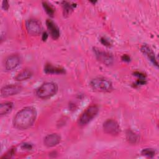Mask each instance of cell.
<instances>
[{
    "label": "cell",
    "instance_id": "ac0fdd59",
    "mask_svg": "<svg viewBox=\"0 0 159 159\" xmlns=\"http://www.w3.org/2000/svg\"><path fill=\"white\" fill-rule=\"evenodd\" d=\"M42 6L45 10V11L47 12V14L51 17H53L54 15L55 10L53 7L48 2H42Z\"/></svg>",
    "mask_w": 159,
    "mask_h": 159
},
{
    "label": "cell",
    "instance_id": "d6986e66",
    "mask_svg": "<svg viewBox=\"0 0 159 159\" xmlns=\"http://www.w3.org/2000/svg\"><path fill=\"white\" fill-rule=\"evenodd\" d=\"M141 154L145 157L152 158L155 155V150L151 148H145L142 150Z\"/></svg>",
    "mask_w": 159,
    "mask_h": 159
},
{
    "label": "cell",
    "instance_id": "8992f818",
    "mask_svg": "<svg viewBox=\"0 0 159 159\" xmlns=\"http://www.w3.org/2000/svg\"><path fill=\"white\" fill-rule=\"evenodd\" d=\"M102 128L105 133L111 135H117L120 132V127L118 122L114 119H107L102 125Z\"/></svg>",
    "mask_w": 159,
    "mask_h": 159
},
{
    "label": "cell",
    "instance_id": "ba28073f",
    "mask_svg": "<svg viewBox=\"0 0 159 159\" xmlns=\"http://www.w3.org/2000/svg\"><path fill=\"white\" fill-rule=\"evenodd\" d=\"M94 52L97 59L104 65H111L113 63L114 58L112 54H111L110 53L96 48H94Z\"/></svg>",
    "mask_w": 159,
    "mask_h": 159
},
{
    "label": "cell",
    "instance_id": "7a4b0ae2",
    "mask_svg": "<svg viewBox=\"0 0 159 159\" xmlns=\"http://www.w3.org/2000/svg\"><path fill=\"white\" fill-rule=\"evenodd\" d=\"M58 86L54 82H45L41 84L35 91L36 96L42 99L52 98L57 94Z\"/></svg>",
    "mask_w": 159,
    "mask_h": 159
},
{
    "label": "cell",
    "instance_id": "8fae6325",
    "mask_svg": "<svg viewBox=\"0 0 159 159\" xmlns=\"http://www.w3.org/2000/svg\"><path fill=\"white\" fill-rule=\"evenodd\" d=\"M61 141V137L58 134H51L47 135L43 140L44 145L47 147H53L57 145Z\"/></svg>",
    "mask_w": 159,
    "mask_h": 159
},
{
    "label": "cell",
    "instance_id": "9c48e42d",
    "mask_svg": "<svg viewBox=\"0 0 159 159\" xmlns=\"http://www.w3.org/2000/svg\"><path fill=\"white\" fill-rule=\"evenodd\" d=\"M20 63V58L17 54L8 56L4 61V68L7 71H12L16 68Z\"/></svg>",
    "mask_w": 159,
    "mask_h": 159
},
{
    "label": "cell",
    "instance_id": "4fadbf2b",
    "mask_svg": "<svg viewBox=\"0 0 159 159\" xmlns=\"http://www.w3.org/2000/svg\"><path fill=\"white\" fill-rule=\"evenodd\" d=\"M32 71L30 69H23L17 74V75L14 77V79L16 81H25L30 78L32 76Z\"/></svg>",
    "mask_w": 159,
    "mask_h": 159
},
{
    "label": "cell",
    "instance_id": "e0dca14e",
    "mask_svg": "<svg viewBox=\"0 0 159 159\" xmlns=\"http://www.w3.org/2000/svg\"><path fill=\"white\" fill-rule=\"evenodd\" d=\"M126 137L129 142L131 143H135L138 140L137 135L131 130H127L126 133Z\"/></svg>",
    "mask_w": 159,
    "mask_h": 159
},
{
    "label": "cell",
    "instance_id": "603a6c76",
    "mask_svg": "<svg viewBox=\"0 0 159 159\" xmlns=\"http://www.w3.org/2000/svg\"><path fill=\"white\" fill-rule=\"evenodd\" d=\"M22 148L23 149H25V150H30L32 148V145L29 143H24L21 146Z\"/></svg>",
    "mask_w": 159,
    "mask_h": 159
},
{
    "label": "cell",
    "instance_id": "5bb4252c",
    "mask_svg": "<svg viewBox=\"0 0 159 159\" xmlns=\"http://www.w3.org/2000/svg\"><path fill=\"white\" fill-rule=\"evenodd\" d=\"M44 71L47 74H63L65 73L64 69L54 66L51 64H47L44 68Z\"/></svg>",
    "mask_w": 159,
    "mask_h": 159
},
{
    "label": "cell",
    "instance_id": "5b68a950",
    "mask_svg": "<svg viewBox=\"0 0 159 159\" xmlns=\"http://www.w3.org/2000/svg\"><path fill=\"white\" fill-rule=\"evenodd\" d=\"M25 27L28 34L33 36L40 35L42 30L41 22L38 19L34 18H30L26 20Z\"/></svg>",
    "mask_w": 159,
    "mask_h": 159
},
{
    "label": "cell",
    "instance_id": "6da1fadb",
    "mask_svg": "<svg viewBox=\"0 0 159 159\" xmlns=\"http://www.w3.org/2000/svg\"><path fill=\"white\" fill-rule=\"evenodd\" d=\"M37 117L35 108L27 106L17 112L13 119V125L19 130H25L31 127Z\"/></svg>",
    "mask_w": 159,
    "mask_h": 159
},
{
    "label": "cell",
    "instance_id": "9a60e30c",
    "mask_svg": "<svg viewBox=\"0 0 159 159\" xmlns=\"http://www.w3.org/2000/svg\"><path fill=\"white\" fill-rule=\"evenodd\" d=\"M13 108V103L12 102H4L0 104V115L4 116L9 113Z\"/></svg>",
    "mask_w": 159,
    "mask_h": 159
},
{
    "label": "cell",
    "instance_id": "7402d4cb",
    "mask_svg": "<svg viewBox=\"0 0 159 159\" xmlns=\"http://www.w3.org/2000/svg\"><path fill=\"white\" fill-rule=\"evenodd\" d=\"M101 42L104 45H106V46H107V47H109L111 43L110 42L104 37H102L101 39Z\"/></svg>",
    "mask_w": 159,
    "mask_h": 159
},
{
    "label": "cell",
    "instance_id": "cb8c5ba5",
    "mask_svg": "<svg viewBox=\"0 0 159 159\" xmlns=\"http://www.w3.org/2000/svg\"><path fill=\"white\" fill-rule=\"evenodd\" d=\"M122 60L125 61H130V57L127 55H124L122 57Z\"/></svg>",
    "mask_w": 159,
    "mask_h": 159
},
{
    "label": "cell",
    "instance_id": "3957f363",
    "mask_svg": "<svg viewBox=\"0 0 159 159\" xmlns=\"http://www.w3.org/2000/svg\"><path fill=\"white\" fill-rule=\"evenodd\" d=\"M89 85L93 90L97 92L109 93L113 89L112 82L108 79L102 77H98L91 80Z\"/></svg>",
    "mask_w": 159,
    "mask_h": 159
},
{
    "label": "cell",
    "instance_id": "2e32d148",
    "mask_svg": "<svg viewBox=\"0 0 159 159\" xmlns=\"http://www.w3.org/2000/svg\"><path fill=\"white\" fill-rule=\"evenodd\" d=\"M76 6L74 4H71L69 2L63 1L62 2V7H63V12L64 16H67L71 14V13L73 12L74 7Z\"/></svg>",
    "mask_w": 159,
    "mask_h": 159
},
{
    "label": "cell",
    "instance_id": "ffe728a7",
    "mask_svg": "<svg viewBox=\"0 0 159 159\" xmlns=\"http://www.w3.org/2000/svg\"><path fill=\"white\" fill-rule=\"evenodd\" d=\"M16 152V148H11L10 150H9L6 153H4V155L3 156L1 157V159L3 158H11L15 153Z\"/></svg>",
    "mask_w": 159,
    "mask_h": 159
},
{
    "label": "cell",
    "instance_id": "52a82bcc",
    "mask_svg": "<svg viewBox=\"0 0 159 159\" xmlns=\"http://www.w3.org/2000/svg\"><path fill=\"white\" fill-rule=\"evenodd\" d=\"M22 89V87L18 84H7L1 89V96L3 98L12 96L19 93Z\"/></svg>",
    "mask_w": 159,
    "mask_h": 159
},
{
    "label": "cell",
    "instance_id": "d4e9b609",
    "mask_svg": "<svg viewBox=\"0 0 159 159\" xmlns=\"http://www.w3.org/2000/svg\"><path fill=\"white\" fill-rule=\"evenodd\" d=\"M47 38H48V34L46 32H43L42 34V40L43 41H45L47 39Z\"/></svg>",
    "mask_w": 159,
    "mask_h": 159
},
{
    "label": "cell",
    "instance_id": "7c38bea8",
    "mask_svg": "<svg viewBox=\"0 0 159 159\" xmlns=\"http://www.w3.org/2000/svg\"><path fill=\"white\" fill-rule=\"evenodd\" d=\"M141 52L144 54L148 59L156 66H158V62L155 57V55L153 50L147 44H143L140 48Z\"/></svg>",
    "mask_w": 159,
    "mask_h": 159
},
{
    "label": "cell",
    "instance_id": "30bf717a",
    "mask_svg": "<svg viewBox=\"0 0 159 159\" xmlns=\"http://www.w3.org/2000/svg\"><path fill=\"white\" fill-rule=\"evenodd\" d=\"M46 25L51 37L54 40L58 39L60 37V29L56 24L52 20L47 19L46 20Z\"/></svg>",
    "mask_w": 159,
    "mask_h": 159
},
{
    "label": "cell",
    "instance_id": "277c9868",
    "mask_svg": "<svg viewBox=\"0 0 159 159\" xmlns=\"http://www.w3.org/2000/svg\"><path fill=\"white\" fill-rule=\"evenodd\" d=\"M99 108L96 105H91L88 106L80 115L78 123L80 126H84L89 123L98 114Z\"/></svg>",
    "mask_w": 159,
    "mask_h": 159
},
{
    "label": "cell",
    "instance_id": "44dd1931",
    "mask_svg": "<svg viewBox=\"0 0 159 159\" xmlns=\"http://www.w3.org/2000/svg\"><path fill=\"white\" fill-rule=\"evenodd\" d=\"M9 2L7 1H3L2 2V8L4 11H7L9 9Z\"/></svg>",
    "mask_w": 159,
    "mask_h": 159
}]
</instances>
